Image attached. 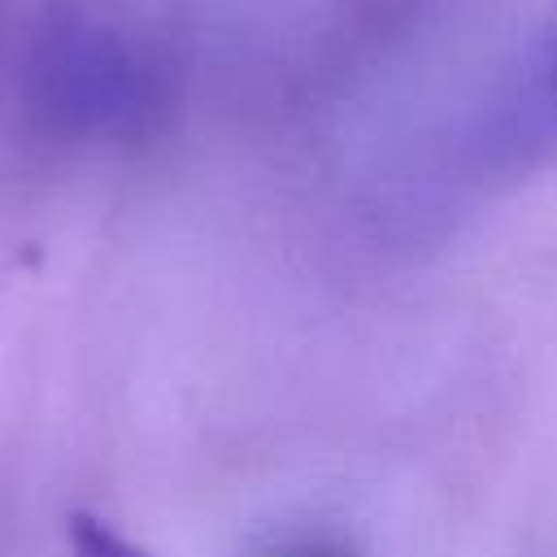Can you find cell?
I'll list each match as a JSON object with an SVG mask.
<instances>
[{"label": "cell", "instance_id": "6da1fadb", "mask_svg": "<svg viewBox=\"0 0 557 557\" xmlns=\"http://www.w3.org/2000/svg\"><path fill=\"white\" fill-rule=\"evenodd\" d=\"M496 152H500V161H509L518 170L557 161V26L522 61V70L500 104Z\"/></svg>", "mask_w": 557, "mask_h": 557}, {"label": "cell", "instance_id": "7a4b0ae2", "mask_svg": "<svg viewBox=\"0 0 557 557\" xmlns=\"http://www.w3.org/2000/svg\"><path fill=\"white\" fill-rule=\"evenodd\" d=\"M70 548H74V557H148L135 540H126L117 527H109L96 513H74Z\"/></svg>", "mask_w": 557, "mask_h": 557}, {"label": "cell", "instance_id": "3957f363", "mask_svg": "<svg viewBox=\"0 0 557 557\" xmlns=\"http://www.w3.org/2000/svg\"><path fill=\"white\" fill-rule=\"evenodd\" d=\"M265 557H352V553L339 548V544H331V540H292V544H278Z\"/></svg>", "mask_w": 557, "mask_h": 557}]
</instances>
